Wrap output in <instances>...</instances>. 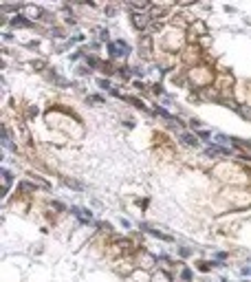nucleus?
<instances>
[{"mask_svg":"<svg viewBox=\"0 0 251 282\" xmlns=\"http://www.w3.org/2000/svg\"><path fill=\"white\" fill-rule=\"evenodd\" d=\"M108 51H110L112 57H121V55L128 53V44L121 42V40H117V42H110V44H108Z\"/></svg>","mask_w":251,"mask_h":282,"instance_id":"f257e3e1","label":"nucleus"},{"mask_svg":"<svg viewBox=\"0 0 251 282\" xmlns=\"http://www.w3.org/2000/svg\"><path fill=\"white\" fill-rule=\"evenodd\" d=\"M132 22H135L137 29H143L148 20H146V15H143V13H132Z\"/></svg>","mask_w":251,"mask_h":282,"instance_id":"f03ea898","label":"nucleus"},{"mask_svg":"<svg viewBox=\"0 0 251 282\" xmlns=\"http://www.w3.org/2000/svg\"><path fill=\"white\" fill-rule=\"evenodd\" d=\"M181 141H183V143H187V146H192V148H194V146H198V141H196L192 134H181Z\"/></svg>","mask_w":251,"mask_h":282,"instance_id":"7ed1b4c3","label":"nucleus"},{"mask_svg":"<svg viewBox=\"0 0 251 282\" xmlns=\"http://www.w3.org/2000/svg\"><path fill=\"white\" fill-rule=\"evenodd\" d=\"M73 212H75L77 216H82V220H84V223H88V220H91V212H88V209H73Z\"/></svg>","mask_w":251,"mask_h":282,"instance_id":"20e7f679","label":"nucleus"},{"mask_svg":"<svg viewBox=\"0 0 251 282\" xmlns=\"http://www.w3.org/2000/svg\"><path fill=\"white\" fill-rule=\"evenodd\" d=\"M11 24H13V27H26V24H29V20H24L22 15H18L15 20H11Z\"/></svg>","mask_w":251,"mask_h":282,"instance_id":"39448f33","label":"nucleus"},{"mask_svg":"<svg viewBox=\"0 0 251 282\" xmlns=\"http://www.w3.org/2000/svg\"><path fill=\"white\" fill-rule=\"evenodd\" d=\"M2 176H5V183H11V181H13L11 172H7V170H2Z\"/></svg>","mask_w":251,"mask_h":282,"instance_id":"423d86ee","label":"nucleus"},{"mask_svg":"<svg viewBox=\"0 0 251 282\" xmlns=\"http://www.w3.org/2000/svg\"><path fill=\"white\" fill-rule=\"evenodd\" d=\"M99 86H101V88H110V84H108L106 79H99Z\"/></svg>","mask_w":251,"mask_h":282,"instance_id":"0eeeda50","label":"nucleus"},{"mask_svg":"<svg viewBox=\"0 0 251 282\" xmlns=\"http://www.w3.org/2000/svg\"><path fill=\"white\" fill-rule=\"evenodd\" d=\"M198 269H201V271H207L209 267H207V262H198Z\"/></svg>","mask_w":251,"mask_h":282,"instance_id":"6e6552de","label":"nucleus"},{"mask_svg":"<svg viewBox=\"0 0 251 282\" xmlns=\"http://www.w3.org/2000/svg\"><path fill=\"white\" fill-rule=\"evenodd\" d=\"M198 134H201V139H209V132H205V130H201Z\"/></svg>","mask_w":251,"mask_h":282,"instance_id":"1a4fd4ad","label":"nucleus"},{"mask_svg":"<svg viewBox=\"0 0 251 282\" xmlns=\"http://www.w3.org/2000/svg\"><path fill=\"white\" fill-rule=\"evenodd\" d=\"M183 278H185V280H190V278H192V271H187V269H185V271H183Z\"/></svg>","mask_w":251,"mask_h":282,"instance_id":"9d476101","label":"nucleus"}]
</instances>
